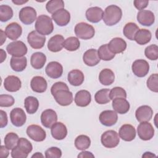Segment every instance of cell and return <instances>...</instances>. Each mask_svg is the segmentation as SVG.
<instances>
[{"mask_svg": "<svg viewBox=\"0 0 158 158\" xmlns=\"http://www.w3.org/2000/svg\"><path fill=\"white\" fill-rule=\"evenodd\" d=\"M148 88L154 93L158 92V75L154 73L149 76L146 81Z\"/></svg>", "mask_w": 158, "mask_h": 158, "instance_id": "obj_45", "label": "cell"}, {"mask_svg": "<svg viewBox=\"0 0 158 158\" xmlns=\"http://www.w3.org/2000/svg\"><path fill=\"white\" fill-rule=\"evenodd\" d=\"M27 134L32 140L36 142H41L46 137V131L43 128L38 125H30L27 128Z\"/></svg>", "mask_w": 158, "mask_h": 158, "instance_id": "obj_9", "label": "cell"}, {"mask_svg": "<svg viewBox=\"0 0 158 158\" xmlns=\"http://www.w3.org/2000/svg\"><path fill=\"white\" fill-rule=\"evenodd\" d=\"M13 17V10L8 5L0 6V20L5 22L10 20Z\"/></svg>", "mask_w": 158, "mask_h": 158, "instance_id": "obj_43", "label": "cell"}, {"mask_svg": "<svg viewBox=\"0 0 158 158\" xmlns=\"http://www.w3.org/2000/svg\"><path fill=\"white\" fill-rule=\"evenodd\" d=\"M27 41L32 48L41 49L45 44L46 37L38 33L36 30H33L28 33Z\"/></svg>", "mask_w": 158, "mask_h": 158, "instance_id": "obj_11", "label": "cell"}, {"mask_svg": "<svg viewBox=\"0 0 158 158\" xmlns=\"http://www.w3.org/2000/svg\"><path fill=\"white\" fill-rule=\"evenodd\" d=\"M12 2L17 5H22L28 2V1H23V0H12Z\"/></svg>", "mask_w": 158, "mask_h": 158, "instance_id": "obj_57", "label": "cell"}, {"mask_svg": "<svg viewBox=\"0 0 158 158\" xmlns=\"http://www.w3.org/2000/svg\"><path fill=\"white\" fill-rule=\"evenodd\" d=\"M122 17V9L116 5H110L105 9L102 20L106 25L113 26L120 22Z\"/></svg>", "mask_w": 158, "mask_h": 158, "instance_id": "obj_2", "label": "cell"}, {"mask_svg": "<svg viewBox=\"0 0 158 158\" xmlns=\"http://www.w3.org/2000/svg\"><path fill=\"white\" fill-rule=\"evenodd\" d=\"M64 2L62 0H51L48 1L46 5L47 11L52 14L59 9H64Z\"/></svg>", "mask_w": 158, "mask_h": 158, "instance_id": "obj_42", "label": "cell"}, {"mask_svg": "<svg viewBox=\"0 0 158 158\" xmlns=\"http://www.w3.org/2000/svg\"><path fill=\"white\" fill-rule=\"evenodd\" d=\"M139 30L138 26L133 22L127 23L123 29V33L125 36L130 40H134L136 32Z\"/></svg>", "mask_w": 158, "mask_h": 158, "instance_id": "obj_38", "label": "cell"}, {"mask_svg": "<svg viewBox=\"0 0 158 158\" xmlns=\"http://www.w3.org/2000/svg\"><path fill=\"white\" fill-rule=\"evenodd\" d=\"M35 27L36 31L43 36L51 34L54 30V25L51 18L49 16L43 14L38 17Z\"/></svg>", "mask_w": 158, "mask_h": 158, "instance_id": "obj_3", "label": "cell"}, {"mask_svg": "<svg viewBox=\"0 0 158 158\" xmlns=\"http://www.w3.org/2000/svg\"><path fill=\"white\" fill-rule=\"evenodd\" d=\"M1 46H2L3 44V43L6 41V35L5 33V32H4L1 29Z\"/></svg>", "mask_w": 158, "mask_h": 158, "instance_id": "obj_55", "label": "cell"}, {"mask_svg": "<svg viewBox=\"0 0 158 158\" xmlns=\"http://www.w3.org/2000/svg\"><path fill=\"white\" fill-rule=\"evenodd\" d=\"M15 100L13 96L9 94L0 95V106L1 107H8L14 105Z\"/></svg>", "mask_w": 158, "mask_h": 158, "instance_id": "obj_48", "label": "cell"}, {"mask_svg": "<svg viewBox=\"0 0 158 158\" xmlns=\"http://www.w3.org/2000/svg\"><path fill=\"white\" fill-rule=\"evenodd\" d=\"M109 96L110 100H113L117 98H127V92L122 87L116 86L111 89L109 92Z\"/></svg>", "mask_w": 158, "mask_h": 158, "instance_id": "obj_47", "label": "cell"}, {"mask_svg": "<svg viewBox=\"0 0 158 158\" xmlns=\"http://www.w3.org/2000/svg\"><path fill=\"white\" fill-rule=\"evenodd\" d=\"M5 33L10 40L15 41L22 33V27L17 22H12L7 25L5 29Z\"/></svg>", "mask_w": 158, "mask_h": 158, "instance_id": "obj_21", "label": "cell"}, {"mask_svg": "<svg viewBox=\"0 0 158 158\" xmlns=\"http://www.w3.org/2000/svg\"><path fill=\"white\" fill-rule=\"evenodd\" d=\"M64 38L60 35H56L52 36L48 42V49L53 52L60 51L64 48Z\"/></svg>", "mask_w": 158, "mask_h": 158, "instance_id": "obj_25", "label": "cell"}, {"mask_svg": "<svg viewBox=\"0 0 158 158\" xmlns=\"http://www.w3.org/2000/svg\"><path fill=\"white\" fill-rule=\"evenodd\" d=\"M0 51H1V63H2L6 59L7 56H6V52L2 49H1Z\"/></svg>", "mask_w": 158, "mask_h": 158, "instance_id": "obj_56", "label": "cell"}, {"mask_svg": "<svg viewBox=\"0 0 158 158\" xmlns=\"http://www.w3.org/2000/svg\"><path fill=\"white\" fill-rule=\"evenodd\" d=\"M133 73L138 77H144L149 72V65L144 59H137L133 62L131 65Z\"/></svg>", "mask_w": 158, "mask_h": 158, "instance_id": "obj_10", "label": "cell"}, {"mask_svg": "<svg viewBox=\"0 0 158 158\" xmlns=\"http://www.w3.org/2000/svg\"><path fill=\"white\" fill-rule=\"evenodd\" d=\"M100 60L98 51L95 49H89L87 50L83 56V60L84 63L89 67L96 65L99 63Z\"/></svg>", "mask_w": 158, "mask_h": 158, "instance_id": "obj_24", "label": "cell"}, {"mask_svg": "<svg viewBox=\"0 0 158 158\" xmlns=\"http://www.w3.org/2000/svg\"><path fill=\"white\" fill-rule=\"evenodd\" d=\"M107 45L109 50L115 54L123 52L127 48L126 41L122 38L118 37L112 39Z\"/></svg>", "mask_w": 158, "mask_h": 158, "instance_id": "obj_22", "label": "cell"}, {"mask_svg": "<svg viewBox=\"0 0 158 158\" xmlns=\"http://www.w3.org/2000/svg\"><path fill=\"white\" fill-rule=\"evenodd\" d=\"M156 157V156L151 152H146L142 156V157Z\"/></svg>", "mask_w": 158, "mask_h": 158, "instance_id": "obj_58", "label": "cell"}, {"mask_svg": "<svg viewBox=\"0 0 158 158\" xmlns=\"http://www.w3.org/2000/svg\"><path fill=\"white\" fill-rule=\"evenodd\" d=\"M110 89L107 88L101 89L98 91L94 95V99L99 104H106L110 102Z\"/></svg>", "mask_w": 158, "mask_h": 158, "instance_id": "obj_36", "label": "cell"}, {"mask_svg": "<svg viewBox=\"0 0 158 158\" xmlns=\"http://www.w3.org/2000/svg\"><path fill=\"white\" fill-rule=\"evenodd\" d=\"M138 22L143 26L150 27L155 21V16L154 13L149 10H142L137 14Z\"/></svg>", "mask_w": 158, "mask_h": 158, "instance_id": "obj_18", "label": "cell"}, {"mask_svg": "<svg viewBox=\"0 0 158 158\" xmlns=\"http://www.w3.org/2000/svg\"><path fill=\"white\" fill-rule=\"evenodd\" d=\"M46 75L53 79L60 77L63 73V67L58 62L52 61L48 63L45 69Z\"/></svg>", "mask_w": 158, "mask_h": 158, "instance_id": "obj_15", "label": "cell"}, {"mask_svg": "<svg viewBox=\"0 0 158 158\" xmlns=\"http://www.w3.org/2000/svg\"><path fill=\"white\" fill-rule=\"evenodd\" d=\"M1 119H0V125L1 128H4L7 125L8 119H7V115L5 111L1 110Z\"/></svg>", "mask_w": 158, "mask_h": 158, "instance_id": "obj_52", "label": "cell"}, {"mask_svg": "<svg viewBox=\"0 0 158 158\" xmlns=\"http://www.w3.org/2000/svg\"><path fill=\"white\" fill-rule=\"evenodd\" d=\"M99 119L102 125L106 127H111L117 123L118 115L114 110H106L100 114Z\"/></svg>", "mask_w": 158, "mask_h": 158, "instance_id": "obj_13", "label": "cell"}, {"mask_svg": "<svg viewBox=\"0 0 158 158\" xmlns=\"http://www.w3.org/2000/svg\"><path fill=\"white\" fill-rule=\"evenodd\" d=\"M103 10L99 7H91L86 11V17L91 23H98L102 19Z\"/></svg>", "mask_w": 158, "mask_h": 158, "instance_id": "obj_29", "label": "cell"}, {"mask_svg": "<svg viewBox=\"0 0 158 158\" xmlns=\"http://www.w3.org/2000/svg\"><path fill=\"white\" fill-rule=\"evenodd\" d=\"M80 46V42L78 38L70 36L64 41V48L69 51H75L78 49Z\"/></svg>", "mask_w": 158, "mask_h": 158, "instance_id": "obj_39", "label": "cell"}, {"mask_svg": "<svg viewBox=\"0 0 158 158\" xmlns=\"http://www.w3.org/2000/svg\"><path fill=\"white\" fill-rule=\"evenodd\" d=\"M36 10L30 6H26L21 9L19 12V17L20 20L25 25H30L36 20Z\"/></svg>", "mask_w": 158, "mask_h": 158, "instance_id": "obj_8", "label": "cell"}, {"mask_svg": "<svg viewBox=\"0 0 158 158\" xmlns=\"http://www.w3.org/2000/svg\"><path fill=\"white\" fill-rule=\"evenodd\" d=\"M146 57L151 60H156L158 59V46L156 44H151L147 46L144 50Z\"/></svg>", "mask_w": 158, "mask_h": 158, "instance_id": "obj_44", "label": "cell"}, {"mask_svg": "<svg viewBox=\"0 0 158 158\" xmlns=\"http://www.w3.org/2000/svg\"><path fill=\"white\" fill-rule=\"evenodd\" d=\"M153 115L152 108L147 105H143L139 107L135 112V117L139 122H149Z\"/></svg>", "mask_w": 158, "mask_h": 158, "instance_id": "obj_17", "label": "cell"}, {"mask_svg": "<svg viewBox=\"0 0 158 158\" xmlns=\"http://www.w3.org/2000/svg\"><path fill=\"white\" fill-rule=\"evenodd\" d=\"M10 118L12 123L14 126L20 127L23 126L26 122L27 116L22 109L16 107L10 111Z\"/></svg>", "mask_w": 158, "mask_h": 158, "instance_id": "obj_12", "label": "cell"}, {"mask_svg": "<svg viewBox=\"0 0 158 158\" xmlns=\"http://www.w3.org/2000/svg\"><path fill=\"white\" fill-rule=\"evenodd\" d=\"M51 133L54 139L62 140L67 136V129L63 123L56 122L51 128Z\"/></svg>", "mask_w": 158, "mask_h": 158, "instance_id": "obj_23", "label": "cell"}, {"mask_svg": "<svg viewBox=\"0 0 158 158\" xmlns=\"http://www.w3.org/2000/svg\"><path fill=\"white\" fill-rule=\"evenodd\" d=\"M136 130L130 124H124L119 129L118 136L125 141H131L136 137Z\"/></svg>", "mask_w": 158, "mask_h": 158, "instance_id": "obj_19", "label": "cell"}, {"mask_svg": "<svg viewBox=\"0 0 158 158\" xmlns=\"http://www.w3.org/2000/svg\"><path fill=\"white\" fill-rule=\"evenodd\" d=\"M76 36L82 40H89L94 36L95 30L94 27L85 22L77 23L74 28Z\"/></svg>", "mask_w": 158, "mask_h": 158, "instance_id": "obj_4", "label": "cell"}, {"mask_svg": "<svg viewBox=\"0 0 158 158\" xmlns=\"http://www.w3.org/2000/svg\"><path fill=\"white\" fill-rule=\"evenodd\" d=\"M67 79L71 85L78 86L83 83L85 77L83 73L81 70L78 69H74L69 72Z\"/></svg>", "mask_w": 158, "mask_h": 158, "instance_id": "obj_30", "label": "cell"}, {"mask_svg": "<svg viewBox=\"0 0 158 158\" xmlns=\"http://www.w3.org/2000/svg\"><path fill=\"white\" fill-rule=\"evenodd\" d=\"M24 107L28 114H35L38 110L39 107V102L38 99L31 96L27 97L24 101Z\"/></svg>", "mask_w": 158, "mask_h": 158, "instance_id": "obj_35", "label": "cell"}, {"mask_svg": "<svg viewBox=\"0 0 158 158\" xmlns=\"http://www.w3.org/2000/svg\"><path fill=\"white\" fill-rule=\"evenodd\" d=\"M22 86V82L20 78L14 75L7 77L4 81V87L7 91L16 92Z\"/></svg>", "mask_w": 158, "mask_h": 158, "instance_id": "obj_20", "label": "cell"}, {"mask_svg": "<svg viewBox=\"0 0 158 158\" xmlns=\"http://www.w3.org/2000/svg\"><path fill=\"white\" fill-rule=\"evenodd\" d=\"M46 62V55L41 52H34L30 58V64L33 68L38 70L42 69Z\"/></svg>", "mask_w": 158, "mask_h": 158, "instance_id": "obj_31", "label": "cell"}, {"mask_svg": "<svg viewBox=\"0 0 158 158\" xmlns=\"http://www.w3.org/2000/svg\"><path fill=\"white\" fill-rule=\"evenodd\" d=\"M17 146L20 149L27 154H28L33 149L31 143L25 138H20Z\"/></svg>", "mask_w": 158, "mask_h": 158, "instance_id": "obj_46", "label": "cell"}, {"mask_svg": "<svg viewBox=\"0 0 158 158\" xmlns=\"http://www.w3.org/2000/svg\"><path fill=\"white\" fill-rule=\"evenodd\" d=\"M115 80V75L112 70L109 69L102 70L99 75V80L100 83L105 86L110 85Z\"/></svg>", "mask_w": 158, "mask_h": 158, "instance_id": "obj_33", "label": "cell"}, {"mask_svg": "<svg viewBox=\"0 0 158 158\" xmlns=\"http://www.w3.org/2000/svg\"><path fill=\"white\" fill-rule=\"evenodd\" d=\"M31 157H36V158H39V157H44V156L41 153V152H36L35 154H34L33 155H32Z\"/></svg>", "mask_w": 158, "mask_h": 158, "instance_id": "obj_59", "label": "cell"}, {"mask_svg": "<svg viewBox=\"0 0 158 158\" xmlns=\"http://www.w3.org/2000/svg\"><path fill=\"white\" fill-rule=\"evenodd\" d=\"M10 65L12 69L15 72L23 71L27 65V59L25 57H14L10 60Z\"/></svg>", "mask_w": 158, "mask_h": 158, "instance_id": "obj_32", "label": "cell"}, {"mask_svg": "<svg viewBox=\"0 0 158 158\" xmlns=\"http://www.w3.org/2000/svg\"><path fill=\"white\" fill-rule=\"evenodd\" d=\"M19 139V136L16 133L14 132L8 133L4 138V144L8 149L12 150L13 148L17 146Z\"/></svg>", "mask_w": 158, "mask_h": 158, "instance_id": "obj_41", "label": "cell"}, {"mask_svg": "<svg viewBox=\"0 0 158 158\" xmlns=\"http://www.w3.org/2000/svg\"><path fill=\"white\" fill-rule=\"evenodd\" d=\"M149 4V1L147 0H135L133 1V4L135 7L139 10H142L145 9Z\"/></svg>", "mask_w": 158, "mask_h": 158, "instance_id": "obj_51", "label": "cell"}, {"mask_svg": "<svg viewBox=\"0 0 158 158\" xmlns=\"http://www.w3.org/2000/svg\"><path fill=\"white\" fill-rule=\"evenodd\" d=\"M30 86L34 92L42 93L46 91L48 87V83L46 80L43 77L35 76L30 81Z\"/></svg>", "mask_w": 158, "mask_h": 158, "instance_id": "obj_28", "label": "cell"}, {"mask_svg": "<svg viewBox=\"0 0 158 158\" xmlns=\"http://www.w3.org/2000/svg\"><path fill=\"white\" fill-rule=\"evenodd\" d=\"M98 54L100 59L105 61H109L112 60L115 56V54H113L109 50L107 44L101 46L98 50Z\"/></svg>", "mask_w": 158, "mask_h": 158, "instance_id": "obj_40", "label": "cell"}, {"mask_svg": "<svg viewBox=\"0 0 158 158\" xmlns=\"http://www.w3.org/2000/svg\"><path fill=\"white\" fill-rule=\"evenodd\" d=\"M52 19L57 25L64 27L70 22V14L66 9H61L52 14Z\"/></svg>", "mask_w": 158, "mask_h": 158, "instance_id": "obj_16", "label": "cell"}, {"mask_svg": "<svg viewBox=\"0 0 158 158\" xmlns=\"http://www.w3.org/2000/svg\"><path fill=\"white\" fill-rule=\"evenodd\" d=\"M74 101L77 106L79 107H86L88 106L91 101V94L87 90H80L76 93Z\"/></svg>", "mask_w": 158, "mask_h": 158, "instance_id": "obj_27", "label": "cell"}, {"mask_svg": "<svg viewBox=\"0 0 158 158\" xmlns=\"http://www.w3.org/2000/svg\"><path fill=\"white\" fill-rule=\"evenodd\" d=\"M137 133L139 138L144 141L151 139L154 135V129L148 122H140L137 127Z\"/></svg>", "mask_w": 158, "mask_h": 158, "instance_id": "obj_7", "label": "cell"}, {"mask_svg": "<svg viewBox=\"0 0 158 158\" xmlns=\"http://www.w3.org/2000/svg\"><path fill=\"white\" fill-rule=\"evenodd\" d=\"M57 115L52 109H46L41 114V123L46 128H51V127L57 122Z\"/></svg>", "mask_w": 158, "mask_h": 158, "instance_id": "obj_14", "label": "cell"}, {"mask_svg": "<svg viewBox=\"0 0 158 158\" xmlns=\"http://www.w3.org/2000/svg\"><path fill=\"white\" fill-rule=\"evenodd\" d=\"M7 52L14 57H23L27 53V47L22 41H14L6 47Z\"/></svg>", "mask_w": 158, "mask_h": 158, "instance_id": "obj_6", "label": "cell"}, {"mask_svg": "<svg viewBox=\"0 0 158 158\" xmlns=\"http://www.w3.org/2000/svg\"><path fill=\"white\" fill-rule=\"evenodd\" d=\"M9 150L6 146L1 145V148H0V157L2 158H6L9 156Z\"/></svg>", "mask_w": 158, "mask_h": 158, "instance_id": "obj_53", "label": "cell"}, {"mask_svg": "<svg viewBox=\"0 0 158 158\" xmlns=\"http://www.w3.org/2000/svg\"><path fill=\"white\" fill-rule=\"evenodd\" d=\"M51 92L56 101L62 106H69L73 101V94L64 82L58 81L53 84Z\"/></svg>", "mask_w": 158, "mask_h": 158, "instance_id": "obj_1", "label": "cell"}, {"mask_svg": "<svg viewBox=\"0 0 158 158\" xmlns=\"http://www.w3.org/2000/svg\"><path fill=\"white\" fill-rule=\"evenodd\" d=\"M91 145V140L89 136L81 135L78 136L75 139V146L76 148L78 150L84 151L88 148Z\"/></svg>", "mask_w": 158, "mask_h": 158, "instance_id": "obj_37", "label": "cell"}, {"mask_svg": "<svg viewBox=\"0 0 158 158\" xmlns=\"http://www.w3.org/2000/svg\"><path fill=\"white\" fill-rule=\"evenodd\" d=\"M112 107L117 113L125 114L130 110V103L123 98H117L112 100Z\"/></svg>", "mask_w": 158, "mask_h": 158, "instance_id": "obj_26", "label": "cell"}, {"mask_svg": "<svg viewBox=\"0 0 158 158\" xmlns=\"http://www.w3.org/2000/svg\"><path fill=\"white\" fill-rule=\"evenodd\" d=\"M77 157H81V158H85V157H94V156L89 151H82L77 156Z\"/></svg>", "mask_w": 158, "mask_h": 158, "instance_id": "obj_54", "label": "cell"}, {"mask_svg": "<svg viewBox=\"0 0 158 158\" xmlns=\"http://www.w3.org/2000/svg\"><path fill=\"white\" fill-rule=\"evenodd\" d=\"M102 144L107 148H114L118 146L120 142L118 134L114 130H110L104 132L101 137Z\"/></svg>", "mask_w": 158, "mask_h": 158, "instance_id": "obj_5", "label": "cell"}, {"mask_svg": "<svg viewBox=\"0 0 158 158\" xmlns=\"http://www.w3.org/2000/svg\"><path fill=\"white\" fill-rule=\"evenodd\" d=\"M62 156V151L57 147H51L45 151L46 158H59Z\"/></svg>", "mask_w": 158, "mask_h": 158, "instance_id": "obj_49", "label": "cell"}, {"mask_svg": "<svg viewBox=\"0 0 158 158\" xmlns=\"http://www.w3.org/2000/svg\"><path fill=\"white\" fill-rule=\"evenodd\" d=\"M10 154L13 158H27L28 155L20 149L17 146L12 149Z\"/></svg>", "mask_w": 158, "mask_h": 158, "instance_id": "obj_50", "label": "cell"}, {"mask_svg": "<svg viewBox=\"0 0 158 158\" xmlns=\"http://www.w3.org/2000/svg\"><path fill=\"white\" fill-rule=\"evenodd\" d=\"M151 37L152 35L149 30L142 28L136 32L134 40L139 45H144L151 41Z\"/></svg>", "mask_w": 158, "mask_h": 158, "instance_id": "obj_34", "label": "cell"}]
</instances>
